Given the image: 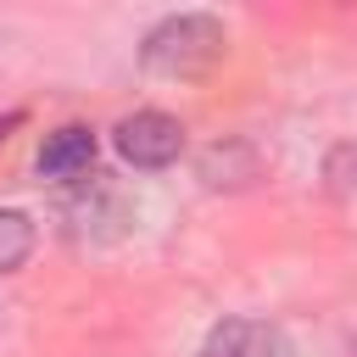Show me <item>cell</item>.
<instances>
[{
	"mask_svg": "<svg viewBox=\"0 0 357 357\" xmlns=\"http://www.w3.org/2000/svg\"><path fill=\"white\" fill-rule=\"evenodd\" d=\"M223 22L206 17V11H178L167 22H156L145 33V67L162 73V78H201L223 61Z\"/></svg>",
	"mask_w": 357,
	"mask_h": 357,
	"instance_id": "6da1fadb",
	"label": "cell"
},
{
	"mask_svg": "<svg viewBox=\"0 0 357 357\" xmlns=\"http://www.w3.org/2000/svg\"><path fill=\"white\" fill-rule=\"evenodd\" d=\"M117 151L134 167H167L184 151V128L167 112H134V117L117 123Z\"/></svg>",
	"mask_w": 357,
	"mask_h": 357,
	"instance_id": "7a4b0ae2",
	"label": "cell"
},
{
	"mask_svg": "<svg viewBox=\"0 0 357 357\" xmlns=\"http://www.w3.org/2000/svg\"><path fill=\"white\" fill-rule=\"evenodd\" d=\"M89 167H95V134L84 123H61V128L45 134V145H39V173L45 178L78 184V178H89Z\"/></svg>",
	"mask_w": 357,
	"mask_h": 357,
	"instance_id": "3957f363",
	"label": "cell"
},
{
	"mask_svg": "<svg viewBox=\"0 0 357 357\" xmlns=\"http://www.w3.org/2000/svg\"><path fill=\"white\" fill-rule=\"evenodd\" d=\"M201 357H290V340L262 318H223L206 335Z\"/></svg>",
	"mask_w": 357,
	"mask_h": 357,
	"instance_id": "277c9868",
	"label": "cell"
},
{
	"mask_svg": "<svg viewBox=\"0 0 357 357\" xmlns=\"http://www.w3.org/2000/svg\"><path fill=\"white\" fill-rule=\"evenodd\" d=\"M106 218H112V229H123V223H128V206H123L117 190H106V184L89 173L84 195L67 201V223H73V234H95V223H106Z\"/></svg>",
	"mask_w": 357,
	"mask_h": 357,
	"instance_id": "5b68a950",
	"label": "cell"
},
{
	"mask_svg": "<svg viewBox=\"0 0 357 357\" xmlns=\"http://www.w3.org/2000/svg\"><path fill=\"white\" fill-rule=\"evenodd\" d=\"M28 251H33V223H28V212L0 206V273H17V268L28 262Z\"/></svg>",
	"mask_w": 357,
	"mask_h": 357,
	"instance_id": "8992f818",
	"label": "cell"
},
{
	"mask_svg": "<svg viewBox=\"0 0 357 357\" xmlns=\"http://www.w3.org/2000/svg\"><path fill=\"white\" fill-rule=\"evenodd\" d=\"M17 123H22V112H6V117H0V139H6V134H11Z\"/></svg>",
	"mask_w": 357,
	"mask_h": 357,
	"instance_id": "52a82bcc",
	"label": "cell"
}]
</instances>
